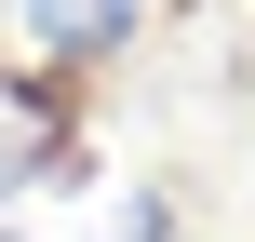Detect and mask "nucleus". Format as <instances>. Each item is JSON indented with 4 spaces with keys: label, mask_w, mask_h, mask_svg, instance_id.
Masks as SVG:
<instances>
[{
    "label": "nucleus",
    "mask_w": 255,
    "mask_h": 242,
    "mask_svg": "<svg viewBox=\"0 0 255 242\" xmlns=\"http://www.w3.org/2000/svg\"><path fill=\"white\" fill-rule=\"evenodd\" d=\"M0 27H13V54H27L40 81H81V67L134 54L148 0H0Z\"/></svg>",
    "instance_id": "f257e3e1"
},
{
    "label": "nucleus",
    "mask_w": 255,
    "mask_h": 242,
    "mask_svg": "<svg viewBox=\"0 0 255 242\" xmlns=\"http://www.w3.org/2000/svg\"><path fill=\"white\" fill-rule=\"evenodd\" d=\"M27 189H81V148H67V81L0 67V202H27Z\"/></svg>",
    "instance_id": "f03ea898"
},
{
    "label": "nucleus",
    "mask_w": 255,
    "mask_h": 242,
    "mask_svg": "<svg viewBox=\"0 0 255 242\" xmlns=\"http://www.w3.org/2000/svg\"><path fill=\"white\" fill-rule=\"evenodd\" d=\"M94 242H175V189H121V216H108Z\"/></svg>",
    "instance_id": "7ed1b4c3"
},
{
    "label": "nucleus",
    "mask_w": 255,
    "mask_h": 242,
    "mask_svg": "<svg viewBox=\"0 0 255 242\" xmlns=\"http://www.w3.org/2000/svg\"><path fill=\"white\" fill-rule=\"evenodd\" d=\"M0 242H13V229H0Z\"/></svg>",
    "instance_id": "20e7f679"
}]
</instances>
